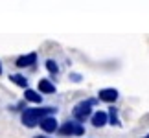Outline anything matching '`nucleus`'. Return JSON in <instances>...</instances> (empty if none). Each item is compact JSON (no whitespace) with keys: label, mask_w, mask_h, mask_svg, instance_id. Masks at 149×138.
Listing matches in <instances>:
<instances>
[{"label":"nucleus","mask_w":149,"mask_h":138,"mask_svg":"<svg viewBox=\"0 0 149 138\" xmlns=\"http://www.w3.org/2000/svg\"><path fill=\"white\" fill-rule=\"evenodd\" d=\"M96 100H87V101H81L77 103L76 107H74V118L77 120V122H85V120L90 118V114H92V105H94Z\"/></svg>","instance_id":"obj_2"},{"label":"nucleus","mask_w":149,"mask_h":138,"mask_svg":"<svg viewBox=\"0 0 149 138\" xmlns=\"http://www.w3.org/2000/svg\"><path fill=\"white\" fill-rule=\"evenodd\" d=\"M90 122H92L94 127H103V125L109 122V112H103V111L94 112L92 118H90Z\"/></svg>","instance_id":"obj_6"},{"label":"nucleus","mask_w":149,"mask_h":138,"mask_svg":"<svg viewBox=\"0 0 149 138\" xmlns=\"http://www.w3.org/2000/svg\"><path fill=\"white\" fill-rule=\"evenodd\" d=\"M35 61H37V54L20 55L19 59H17V66H19V68H26V66H31V65H35Z\"/></svg>","instance_id":"obj_7"},{"label":"nucleus","mask_w":149,"mask_h":138,"mask_svg":"<svg viewBox=\"0 0 149 138\" xmlns=\"http://www.w3.org/2000/svg\"><path fill=\"white\" fill-rule=\"evenodd\" d=\"M39 90L42 92V94H54L55 92V85L50 81V79H41L39 81Z\"/></svg>","instance_id":"obj_8"},{"label":"nucleus","mask_w":149,"mask_h":138,"mask_svg":"<svg viewBox=\"0 0 149 138\" xmlns=\"http://www.w3.org/2000/svg\"><path fill=\"white\" fill-rule=\"evenodd\" d=\"M46 68H48L50 74H54V76H55V74H59V65H57L55 61H52V59L46 61Z\"/></svg>","instance_id":"obj_12"},{"label":"nucleus","mask_w":149,"mask_h":138,"mask_svg":"<svg viewBox=\"0 0 149 138\" xmlns=\"http://www.w3.org/2000/svg\"><path fill=\"white\" fill-rule=\"evenodd\" d=\"M107 112H109V122H111L112 125H120V120H118V109H116V107H111Z\"/></svg>","instance_id":"obj_11"},{"label":"nucleus","mask_w":149,"mask_h":138,"mask_svg":"<svg viewBox=\"0 0 149 138\" xmlns=\"http://www.w3.org/2000/svg\"><path fill=\"white\" fill-rule=\"evenodd\" d=\"M0 74H2V63H0Z\"/></svg>","instance_id":"obj_13"},{"label":"nucleus","mask_w":149,"mask_h":138,"mask_svg":"<svg viewBox=\"0 0 149 138\" xmlns=\"http://www.w3.org/2000/svg\"><path fill=\"white\" fill-rule=\"evenodd\" d=\"M35 138H46V136H35Z\"/></svg>","instance_id":"obj_14"},{"label":"nucleus","mask_w":149,"mask_h":138,"mask_svg":"<svg viewBox=\"0 0 149 138\" xmlns=\"http://www.w3.org/2000/svg\"><path fill=\"white\" fill-rule=\"evenodd\" d=\"M52 112H57V109H52V107H41V109H26L22 111V123L26 127H35V125L41 122L42 118L52 116Z\"/></svg>","instance_id":"obj_1"},{"label":"nucleus","mask_w":149,"mask_h":138,"mask_svg":"<svg viewBox=\"0 0 149 138\" xmlns=\"http://www.w3.org/2000/svg\"><path fill=\"white\" fill-rule=\"evenodd\" d=\"M24 98H26L28 101H31V103H41V101H42L41 94H39V92H35V90H30V89H26Z\"/></svg>","instance_id":"obj_9"},{"label":"nucleus","mask_w":149,"mask_h":138,"mask_svg":"<svg viewBox=\"0 0 149 138\" xmlns=\"http://www.w3.org/2000/svg\"><path fill=\"white\" fill-rule=\"evenodd\" d=\"M9 81L15 83V85H19V87H22V89L28 87V79L24 76H20V74H13V76H9Z\"/></svg>","instance_id":"obj_10"},{"label":"nucleus","mask_w":149,"mask_h":138,"mask_svg":"<svg viewBox=\"0 0 149 138\" xmlns=\"http://www.w3.org/2000/svg\"><path fill=\"white\" fill-rule=\"evenodd\" d=\"M57 133L61 136H81L85 133V127L81 125V122H66L57 129Z\"/></svg>","instance_id":"obj_3"},{"label":"nucleus","mask_w":149,"mask_h":138,"mask_svg":"<svg viewBox=\"0 0 149 138\" xmlns=\"http://www.w3.org/2000/svg\"><path fill=\"white\" fill-rule=\"evenodd\" d=\"M118 90L116 89H101L100 90V94H98V98L101 101H107V103H114L118 100Z\"/></svg>","instance_id":"obj_5"},{"label":"nucleus","mask_w":149,"mask_h":138,"mask_svg":"<svg viewBox=\"0 0 149 138\" xmlns=\"http://www.w3.org/2000/svg\"><path fill=\"white\" fill-rule=\"evenodd\" d=\"M144 138H149V135H146V136H144Z\"/></svg>","instance_id":"obj_15"},{"label":"nucleus","mask_w":149,"mask_h":138,"mask_svg":"<svg viewBox=\"0 0 149 138\" xmlns=\"http://www.w3.org/2000/svg\"><path fill=\"white\" fill-rule=\"evenodd\" d=\"M41 129L44 131V133H55L57 129H59V123H57V120L54 116H46V118H42L41 122Z\"/></svg>","instance_id":"obj_4"}]
</instances>
